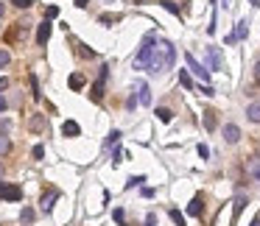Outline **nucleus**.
Segmentation results:
<instances>
[{
  "instance_id": "obj_10",
  "label": "nucleus",
  "mask_w": 260,
  "mask_h": 226,
  "mask_svg": "<svg viewBox=\"0 0 260 226\" xmlns=\"http://www.w3.org/2000/svg\"><path fill=\"white\" fill-rule=\"evenodd\" d=\"M207 64L210 70H221V51L218 48H207Z\"/></svg>"
},
{
  "instance_id": "obj_20",
  "label": "nucleus",
  "mask_w": 260,
  "mask_h": 226,
  "mask_svg": "<svg viewBox=\"0 0 260 226\" xmlns=\"http://www.w3.org/2000/svg\"><path fill=\"white\" fill-rule=\"evenodd\" d=\"M11 151V140L6 137V134H0V157H3V154H9Z\"/></svg>"
},
{
  "instance_id": "obj_30",
  "label": "nucleus",
  "mask_w": 260,
  "mask_h": 226,
  "mask_svg": "<svg viewBox=\"0 0 260 226\" xmlns=\"http://www.w3.org/2000/svg\"><path fill=\"white\" fill-rule=\"evenodd\" d=\"M56 14H59V9H56V6H48V9H45V17H48V20H53Z\"/></svg>"
},
{
  "instance_id": "obj_31",
  "label": "nucleus",
  "mask_w": 260,
  "mask_h": 226,
  "mask_svg": "<svg viewBox=\"0 0 260 226\" xmlns=\"http://www.w3.org/2000/svg\"><path fill=\"white\" fill-rule=\"evenodd\" d=\"M45 157V145H34V159H42Z\"/></svg>"
},
{
  "instance_id": "obj_36",
  "label": "nucleus",
  "mask_w": 260,
  "mask_h": 226,
  "mask_svg": "<svg viewBox=\"0 0 260 226\" xmlns=\"http://www.w3.org/2000/svg\"><path fill=\"white\" fill-rule=\"evenodd\" d=\"M252 176H255V179H258V182H260V165H258V162L252 165Z\"/></svg>"
},
{
  "instance_id": "obj_32",
  "label": "nucleus",
  "mask_w": 260,
  "mask_h": 226,
  "mask_svg": "<svg viewBox=\"0 0 260 226\" xmlns=\"http://www.w3.org/2000/svg\"><path fill=\"white\" fill-rule=\"evenodd\" d=\"M199 89H201V95H207V98H210V95H216V89L210 87V84H204V87H199Z\"/></svg>"
},
{
  "instance_id": "obj_33",
  "label": "nucleus",
  "mask_w": 260,
  "mask_h": 226,
  "mask_svg": "<svg viewBox=\"0 0 260 226\" xmlns=\"http://www.w3.org/2000/svg\"><path fill=\"white\" fill-rule=\"evenodd\" d=\"M6 64H9V53L0 51V67H6Z\"/></svg>"
},
{
  "instance_id": "obj_8",
  "label": "nucleus",
  "mask_w": 260,
  "mask_h": 226,
  "mask_svg": "<svg viewBox=\"0 0 260 226\" xmlns=\"http://www.w3.org/2000/svg\"><path fill=\"white\" fill-rule=\"evenodd\" d=\"M224 140L229 142V145H235V142L241 140V129H238L235 123H227V126H224Z\"/></svg>"
},
{
  "instance_id": "obj_26",
  "label": "nucleus",
  "mask_w": 260,
  "mask_h": 226,
  "mask_svg": "<svg viewBox=\"0 0 260 226\" xmlns=\"http://www.w3.org/2000/svg\"><path fill=\"white\" fill-rule=\"evenodd\" d=\"M118 140H121V131L115 129L112 134H109V140H106V145H109V148H112V145H118Z\"/></svg>"
},
{
  "instance_id": "obj_43",
  "label": "nucleus",
  "mask_w": 260,
  "mask_h": 226,
  "mask_svg": "<svg viewBox=\"0 0 260 226\" xmlns=\"http://www.w3.org/2000/svg\"><path fill=\"white\" fill-rule=\"evenodd\" d=\"M249 3H252V6H255V9H258V6H260V0H249Z\"/></svg>"
},
{
  "instance_id": "obj_9",
  "label": "nucleus",
  "mask_w": 260,
  "mask_h": 226,
  "mask_svg": "<svg viewBox=\"0 0 260 226\" xmlns=\"http://www.w3.org/2000/svg\"><path fill=\"white\" fill-rule=\"evenodd\" d=\"M137 104H143V106L151 104V89H148L146 81H137Z\"/></svg>"
},
{
  "instance_id": "obj_2",
  "label": "nucleus",
  "mask_w": 260,
  "mask_h": 226,
  "mask_svg": "<svg viewBox=\"0 0 260 226\" xmlns=\"http://www.w3.org/2000/svg\"><path fill=\"white\" fill-rule=\"evenodd\" d=\"M154 34H146V39H143V45H140L137 56H134V70H148V64H151V56H154Z\"/></svg>"
},
{
  "instance_id": "obj_11",
  "label": "nucleus",
  "mask_w": 260,
  "mask_h": 226,
  "mask_svg": "<svg viewBox=\"0 0 260 226\" xmlns=\"http://www.w3.org/2000/svg\"><path fill=\"white\" fill-rule=\"evenodd\" d=\"M62 134H65V137H78V134H81V129H78L76 120H65V126H62Z\"/></svg>"
},
{
  "instance_id": "obj_3",
  "label": "nucleus",
  "mask_w": 260,
  "mask_h": 226,
  "mask_svg": "<svg viewBox=\"0 0 260 226\" xmlns=\"http://www.w3.org/2000/svg\"><path fill=\"white\" fill-rule=\"evenodd\" d=\"M106 76H109V67H101V76H98V81H96V84H93V89H90V98H93L96 104H101V98H104Z\"/></svg>"
},
{
  "instance_id": "obj_17",
  "label": "nucleus",
  "mask_w": 260,
  "mask_h": 226,
  "mask_svg": "<svg viewBox=\"0 0 260 226\" xmlns=\"http://www.w3.org/2000/svg\"><path fill=\"white\" fill-rule=\"evenodd\" d=\"M160 6H162V9H168L171 14H176V17H182V11H179V6H176L173 0H160Z\"/></svg>"
},
{
  "instance_id": "obj_44",
  "label": "nucleus",
  "mask_w": 260,
  "mask_h": 226,
  "mask_svg": "<svg viewBox=\"0 0 260 226\" xmlns=\"http://www.w3.org/2000/svg\"><path fill=\"white\" fill-rule=\"evenodd\" d=\"M252 226H260V218H255V221H252Z\"/></svg>"
},
{
  "instance_id": "obj_5",
  "label": "nucleus",
  "mask_w": 260,
  "mask_h": 226,
  "mask_svg": "<svg viewBox=\"0 0 260 226\" xmlns=\"http://www.w3.org/2000/svg\"><path fill=\"white\" fill-rule=\"evenodd\" d=\"M185 61H188V67H191V70L196 73V76H199L201 81H210V70L204 67V64H199V61L193 59V53H185Z\"/></svg>"
},
{
  "instance_id": "obj_21",
  "label": "nucleus",
  "mask_w": 260,
  "mask_h": 226,
  "mask_svg": "<svg viewBox=\"0 0 260 226\" xmlns=\"http://www.w3.org/2000/svg\"><path fill=\"white\" fill-rule=\"evenodd\" d=\"M42 126H45L42 114H34V117H31V131H42Z\"/></svg>"
},
{
  "instance_id": "obj_41",
  "label": "nucleus",
  "mask_w": 260,
  "mask_h": 226,
  "mask_svg": "<svg viewBox=\"0 0 260 226\" xmlns=\"http://www.w3.org/2000/svg\"><path fill=\"white\" fill-rule=\"evenodd\" d=\"M9 87V79H0V89H6Z\"/></svg>"
},
{
  "instance_id": "obj_29",
  "label": "nucleus",
  "mask_w": 260,
  "mask_h": 226,
  "mask_svg": "<svg viewBox=\"0 0 260 226\" xmlns=\"http://www.w3.org/2000/svg\"><path fill=\"white\" fill-rule=\"evenodd\" d=\"M118 14H104V17H101V23H104V26H112V23H118Z\"/></svg>"
},
{
  "instance_id": "obj_35",
  "label": "nucleus",
  "mask_w": 260,
  "mask_h": 226,
  "mask_svg": "<svg viewBox=\"0 0 260 226\" xmlns=\"http://www.w3.org/2000/svg\"><path fill=\"white\" fill-rule=\"evenodd\" d=\"M112 218L118 221V224H123V209H115V212H112Z\"/></svg>"
},
{
  "instance_id": "obj_37",
  "label": "nucleus",
  "mask_w": 260,
  "mask_h": 226,
  "mask_svg": "<svg viewBox=\"0 0 260 226\" xmlns=\"http://www.w3.org/2000/svg\"><path fill=\"white\" fill-rule=\"evenodd\" d=\"M121 157H123V154H121V148H115V154H112V162H115V165L121 162Z\"/></svg>"
},
{
  "instance_id": "obj_7",
  "label": "nucleus",
  "mask_w": 260,
  "mask_h": 226,
  "mask_svg": "<svg viewBox=\"0 0 260 226\" xmlns=\"http://www.w3.org/2000/svg\"><path fill=\"white\" fill-rule=\"evenodd\" d=\"M48 39H51V20H42V26L36 28V45H48Z\"/></svg>"
},
{
  "instance_id": "obj_38",
  "label": "nucleus",
  "mask_w": 260,
  "mask_h": 226,
  "mask_svg": "<svg viewBox=\"0 0 260 226\" xmlns=\"http://www.w3.org/2000/svg\"><path fill=\"white\" fill-rule=\"evenodd\" d=\"M146 226H157V215H154V212H151V215L146 218Z\"/></svg>"
},
{
  "instance_id": "obj_4",
  "label": "nucleus",
  "mask_w": 260,
  "mask_h": 226,
  "mask_svg": "<svg viewBox=\"0 0 260 226\" xmlns=\"http://www.w3.org/2000/svg\"><path fill=\"white\" fill-rule=\"evenodd\" d=\"M0 198H6V201H20V198H23V190H20L17 184L0 182Z\"/></svg>"
},
{
  "instance_id": "obj_12",
  "label": "nucleus",
  "mask_w": 260,
  "mask_h": 226,
  "mask_svg": "<svg viewBox=\"0 0 260 226\" xmlns=\"http://www.w3.org/2000/svg\"><path fill=\"white\" fill-rule=\"evenodd\" d=\"M201 212H204V204H201V196H196V198L191 201V207H188V215H193V218H199Z\"/></svg>"
},
{
  "instance_id": "obj_13",
  "label": "nucleus",
  "mask_w": 260,
  "mask_h": 226,
  "mask_svg": "<svg viewBox=\"0 0 260 226\" xmlns=\"http://www.w3.org/2000/svg\"><path fill=\"white\" fill-rule=\"evenodd\" d=\"M249 23H246V20H241V23H238V26H235V31H232V39L235 42H238V39H246V34H249Z\"/></svg>"
},
{
  "instance_id": "obj_40",
  "label": "nucleus",
  "mask_w": 260,
  "mask_h": 226,
  "mask_svg": "<svg viewBox=\"0 0 260 226\" xmlns=\"http://www.w3.org/2000/svg\"><path fill=\"white\" fill-rule=\"evenodd\" d=\"M87 3H90V0H76V6H78V9H84Z\"/></svg>"
},
{
  "instance_id": "obj_1",
  "label": "nucleus",
  "mask_w": 260,
  "mask_h": 226,
  "mask_svg": "<svg viewBox=\"0 0 260 226\" xmlns=\"http://www.w3.org/2000/svg\"><path fill=\"white\" fill-rule=\"evenodd\" d=\"M173 61H176V51H173V45L171 42H160L154 48V56H151L148 70H151V73H165V70L173 67Z\"/></svg>"
},
{
  "instance_id": "obj_6",
  "label": "nucleus",
  "mask_w": 260,
  "mask_h": 226,
  "mask_svg": "<svg viewBox=\"0 0 260 226\" xmlns=\"http://www.w3.org/2000/svg\"><path fill=\"white\" fill-rule=\"evenodd\" d=\"M59 196H62L59 190H48V193L42 196V201H39V207H42V212H45V215H48V212L53 209V204L59 201Z\"/></svg>"
},
{
  "instance_id": "obj_19",
  "label": "nucleus",
  "mask_w": 260,
  "mask_h": 226,
  "mask_svg": "<svg viewBox=\"0 0 260 226\" xmlns=\"http://www.w3.org/2000/svg\"><path fill=\"white\" fill-rule=\"evenodd\" d=\"M243 204H246V198H243V196H238V198H235V209H232V224L238 221V215H241Z\"/></svg>"
},
{
  "instance_id": "obj_23",
  "label": "nucleus",
  "mask_w": 260,
  "mask_h": 226,
  "mask_svg": "<svg viewBox=\"0 0 260 226\" xmlns=\"http://www.w3.org/2000/svg\"><path fill=\"white\" fill-rule=\"evenodd\" d=\"M143 182H146V176H131L129 182H126V187L131 190V187H137V184H143Z\"/></svg>"
},
{
  "instance_id": "obj_45",
  "label": "nucleus",
  "mask_w": 260,
  "mask_h": 226,
  "mask_svg": "<svg viewBox=\"0 0 260 226\" xmlns=\"http://www.w3.org/2000/svg\"><path fill=\"white\" fill-rule=\"evenodd\" d=\"M121 226H123V224H121Z\"/></svg>"
},
{
  "instance_id": "obj_27",
  "label": "nucleus",
  "mask_w": 260,
  "mask_h": 226,
  "mask_svg": "<svg viewBox=\"0 0 260 226\" xmlns=\"http://www.w3.org/2000/svg\"><path fill=\"white\" fill-rule=\"evenodd\" d=\"M20 218H23V224H31V221H34V209H28V207H26Z\"/></svg>"
},
{
  "instance_id": "obj_14",
  "label": "nucleus",
  "mask_w": 260,
  "mask_h": 226,
  "mask_svg": "<svg viewBox=\"0 0 260 226\" xmlns=\"http://www.w3.org/2000/svg\"><path fill=\"white\" fill-rule=\"evenodd\" d=\"M246 117H249L252 123H260V104H258V101L246 106Z\"/></svg>"
},
{
  "instance_id": "obj_28",
  "label": "nucleus",
  "mask_w": 260,
  "mask_h": 226,
  "mask_svg": "<svg viewBox=\"0 0 260 226\" xmlns=\"http://www.w3.org/2000/svg\"><path fill=\"white\" fill-rule=\"evenodd\" d=\"M11 3H14L17 9H31V6H34V0H11Z\"/></svg>"
},
{
  "instance_id": "obj_16",
  "label": "nucleus",
  "mask_w": 260,
  "mask_h": 226,
  "mask_svg": "<svg viewBox=\"0 0 260 226\" xmlns=\"http://www.w3.org/2000/svg\"><path fill=\"white\" fill-rule=\"evenodd\" d=\"M204 129H207V131L216 129V112H213V109H207V112H204Z\"/></svg>"
},
{
  "instance_id": "obj_22",
  "label": "nucleus",
  "mask_w": 260,
  "mask_h": 226,
  "mask_svg": "<svg viewBox=\"0 0 260 226\" xmlns=\"http://www.w3.org/2000/svg\"><path fill=\"white\" fill-rule=\"evenodd\" d=\"M157 117H160L162 123H171L173 114H171V109H157Z\"/></svg>"
},
{
  "instance_id": "obj_42",
  "label": "nucleus",
  "mask_w": 260,
  "mask_h": 226,
  "mask_svg": "<svg viewBox=\"0 0 260 226\" xmlns=\"http://www.w3.org/2000/svg\"><path fill=\"white\" fill-rule=\"evenodd\" d=\"M3 109H6V98L0 95V112H3Z\"/></svg>"
},
{
  "instance_id": "obj_15",
  "label": "nucleus",
  "mask_w": 260,
  "mask_h": 226,
  "mask_svg": "<svg viewBox=\"0 0 260 226\" xmlns=\"http://www.w3.org/2000/svg\"><path fill=\"white\" fill-rule=\"evenodd\" d=\"M84 87V76H81V73H73V76H70V89H81Z\"/></svg>"
},
{
  "instance_id": "obj_25",
  "label": "nucleus",
  "mask_w": 260,
  "mask_h": 226,
  "mask_svg": "<svg viewBox=\"0 0 260 226\" xmlns=\"http://www.w3.org/2000/svg\"><path fill=\"white\" fill-rule=\"evenodd\" d=\"M31 89H34V98L39 101V98H42V92H39V81H36V76H31Z\"/></svg>"
},
{
  "instance_id": "obj_18",
  "label": "nucleus",
  "mask_w": 260,
  "mask_h": 226,
  "mask_svg": "<svg viewBox=\"0 0 260 226\" xmlns=\"http://www.w3.org/2000/svg\"><path fill=\"white\" fill-rule=\"evenodd\" d=\"M179 84H182L185 89H193V79L188 76V70H179Z\"/></svg>"
},
{
  "instance_id": "obj_39",
  "label": "nucleus",
  "mask_w": 260,
  "mask_h": 226,
  "mask_svg": "<svg viewBox=\"0 0 260 226\" xmlns=\"http://www.w3.org/2000/svg\"><path fill=\"white\" fill-rule=\"evenodd\" d=\"M255 81H258V84H260V61H258V64H255Z\"/></svg>"
},
{
  "instance_id": "obj_24",
  "label": "nucleus",
  "mask_w": 260,
  "mask_h": 226,
  "mask_svg": "<svg viewBox=\"0 0 260 226\" xmlns=\"http://www.w3.org/2000/svg\"><path fill=\"white\" fill-rule=\"evenodd\" d=\"M171 218H173V224H176V226H185V218H182L179 209H171Z\"/></svg>"
},
{
  "instance_id": "obj_34",
  "label": "nucleus",
  "mask_w": 260,
  "mask_h": 226,
  "mask_svg": "<svg viewBox=\"0 0 260 226\" xmlns=\"http://www.w3.org/2000/svg\"><path fill=\"white\" fill-rule=\"evenodd\" d=\"M199 157H201V159L210 157V148H207V145H199Z\"/></svg>"
}]
</instances>
